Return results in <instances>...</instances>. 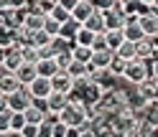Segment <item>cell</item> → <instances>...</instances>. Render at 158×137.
<instances>
[{"label":"cell","instance_id":"cell-7","mask_svg":"<svg viewBox=\"0 0 158 137\" xmlns=\"http://www.w3.org/2000/svg\"><path fill=\"white\" fill-rule=\"evenodd\" d=\"M138 25H140L143 38H158V18H153L151 13L138 18Z\"/></svg>","mask_w":158,"mask_h":137},{"label":"cell","instance_id":"cell-40","mask_svg":"<svg viewBox=\"0 0 158 137\" xmlns=\"http://www.w3.org/2000/svg\"><path fill=\"white\" fill-rule=\"evenodd\" d=\"M3 56H5V48H0V66H3Z\"/></svg>","mask_w":158,"mask_h":137},{"label":"cell","instance_id":"cell-36","mask_svg":"<svg viewBox=\"0 0 158 137\" xmlns=\"http://www.w3.org/2000/svg\"><path fill=\"white\" fill-rule=\"evenodd\" d=\"M148 74H151V79H158V58L148 64Z\"/></svg>","mask_w":158,"mask_h":137},{"label":"cell","instance_id":"cell-43","mask_svg":"<svg viewBox=\"0 0 158 137\" xmlns=\"http://www.w3.org/2000/svg\"><path fill=\"white\" fill-rule=\"evenodd\" d=\"M54 3H56V0H54Z\"/></svg>","mask_w":158,"mask_h":137},{"label":"cell","instance_id":"cell-29","mask_svg":"<svg viewBox=\"0 0 158 137\" xmlns=\"http://www.w3.org/2000/svg\"><path fill=\"white\" fill-rule=\"evenodd\" d=\"M54 61H56V68H59V71H66L69 64H72L74 58H72V53H69V51H64V53H56Z\"/></svg>","mask_w":158,"mask_h":137},{"label":"cell","instance_id":"cell-5","mask_svg":"<svg viewBox=\"0 0 158 137\" xmlns=\"http://www.w3.org/2000/svg\"><path fill=\"white\" fill-rule=\"evenodd\" d=\"M23 64V56H21V46H10V48H5V56H3V68L8 74H13L18 66Z\"/></svg>","mask_w":158,"mask_h":137},{"label":"cell","instance_id":"cell-33","mask_svg":"<svg viewBox=\"0 0 158 137\" xmlns=\"http://www.w3.org/2000/svg\"><path fill=\"white\" fill-rule=\"evenodd\" d=\"M66 135V124L64 122H54L48 127V137H64Z\"/></svg>","mask_w":158,"mask_h":137},{"label":"cell","instance_id":"cell-1","mask_svg":"<svg viewBox=\"0 0 158 137\" xmlns=\"http://www.w3.org/2000/svg\"><path fill=\"white\" fill-rule=\"evenodd\" d=\"M59 122L66 127H77L82 132H89V109L79 102H66V107L59 112Z\"/></svg>","mask_w":158,"mask_h":137},{"label":"cell","instance_id":"cell-42","mask_svg":"<svg viewBox=\"0 0 158 137\" xmlns=\"http://www.w3.org/2000/svg\"><path fill=\"white\" fill-rule=\"evenodd\" d=\"M153 84H156V94H158V79H153Z\"/></svg>","mask_w":158,"mask_h":137},{"label":"cell","instance_id":"cell-2","mask_svg":"<svg viewBox=\"0 0 158 137\" xmlns=\"http://www.w3.org/2000/svg\"><path fill=\"white\" fill-rule=\"evenodd\" d=\"M120 79L125 84H130V86H138V84H143L145 79H151V74H148V64L143 61H138V58H133V61H127L125 64V71Z\"/></svg>","mask_w":158,"mask_h":137},{"label":"cell","instance_id":"cell-11","mask_svg":"<svg viewBox=\"0 0 158 137\" xmlns=\"http://www.w3.org/2000/svg\"><path fill=\"white\" fill-rule=\"evenodd\" d=\"M112 51H110V48H105V51H92V58H89V64H87V66H89V68H107V66H110V61H112Z\"/></svg>","mask_w":158,"mask_h":137},{"label":"cell","instance_id":"cell-15","mask_svg":"<svg viewBox=\"0 0 158 137\" xmlns=\"http://www.w3.org/2000/svg\"><path fill=\"white\" fill-rule=\"evenodd\" d=\"M44 102H46V109L51 112V114H59V112H61L64 107H66L69 96H64V94H54V92H51V94H48Z\"/></svg>","mask_w":158,"mask_h":137},{"label":"cell","instance_id":"cell-4","mask_svg":"<svg viewBox=\"0 0 158 137\" xmlns=\"http://www.w3.org/2000/svg\"><path fill=\"white\" fill-rule=\"evenodd\" d=\"M26 92L31 94V99H33V102L46 99V96L51 94V81H48V79H44V76H36V79L26 86Z\"/></svg>","mask_w":158,"mask_h":137},{"label":"cell","instance_id":"cell-8","mask_svg":"<svg viewBox=\"0 0 158 137\" xmlns=\"http://www.w3.org/2000/svg\"><path fill=\"white\" fill-rule=\"evenodd\" d=\"M123 38L127 43H138L143 38L140 33V25H138V18H125V25H123Z\"/></svg>","mask_w":158,"mask_h":137},{"label":"cell","instance_id":"cell-30","mask_svg":"<svg viewBox=\"0 0 158 137\" xmlns=\"http://www.w3.org/2000/svg\"><path fill=\"white\" fill-rule=\"evenodd\" d=\"M23 124H26L23 114H13V112H10V135H15V137H18V132L23 130Z\"/></svg>","mask_w":158,"mask_h":137},{"label":"cell","instance_id":"cell-32","mask_svg":"<svg viewBox=\"0 0 158 137\" xmlns=\"http://www.w3.org/2000/svg\"><path fill=\"white\" fill-rule=\"evenodd\" d=\"M0 135H10V112H0Z\"/></svg>","mask_w":158,"mask_h":137},{"label":"cell","instance_id":"cell-28","mask_svg":"<svg viewBox=\"0 0 158 137\" xmlns=\"http://www.w3.org/2000/svg\"><path fill=\"white\" fill-rule=\"evenodd\" d=\"M117 0H89V5H92V10L97 13H107V10H112Z\"/></svg>","mask_w":158,"mask_h":137},{"label":"cell","instance_id":"cell-26","mask_svg":"<svg viewBox=\"0 0 158 137\" xmlns=\"http://www.w3.org/2000/svg\"><path fill=\"white\" fill-rule=\"evenodd\" d=\"M59 28H61V25H59L56 21H51L48 15L44 18V25H41V31H44V33H46L48 38H56V36H59Z\"/></svg>","mask_w":158,"mask_h":137},{"label":"cell","instance_id":"cell-20","mask_svg":"<svg viewBox=\"0 0 158 137\" xmlns=\"http://www.w3.org/2000/svg\"><path fill=\"white\" fill-rule=\"evenodd\" d=\"M79 28H82V25H79L77 21H72V18H69L66 23H61V28H59V36H61V38H66V41H72V38L77 36V31H79Z\"/></svg>","mask_w":158,"mask_h":137},{"label":"cell","instance_id":"cell-35","mask_svg":"<svg viewBox=\"0 0 158 137\" xmlns=\"http://www.w3.org/2000/svg\"><path fill=\"white\" fill-rule=\"evenodd\" d=\"M79 3V0H56V5H61L64 10H69V15H72V8Z\"/></svg>","mask_w":158,"mask_h":137},{"label":"cell","instance_id":"cell-13","mask_svg":"<svg viewBox=\"0 0 158 137\" xmlns=\"http://www.w3.org/2000/svg\"><path fill=\"white\" fill-rule=\"evenodd\" d=\"M59 74L56 68V61L54 58H41V61L36 64V76H44V79H51V76Z\"/></svg>","mask_w":158,"mask_h":137},{"label":"cell","instance_id":"cell-10","mask_svg":"<svg viewBox=\"0 0 158 137\" xmlns=\"http://www.w3.org/2000/svg\"><path fill=\"white\" fill-rule=\"evenodd\" d=\"M82 28H84V31H89V33H94V36H102V33H105V18H102V13L94 10V13L82 23Z\"/></svg>","mask_w":158,"mask_h":137},{"label":"cell","instance_id":"cell-27","mask_svg":"<svg viewBox=\"0 0 158 137\" xmlns=\"http://www.w3.org/2000/svg\"><path fill=\"white\" fill-rule=\"evenodd\" d=\"M21 56H23V64H38V51L33 46H21Z\"/></svg>","mask_w":158,"mask_h":137},{"label":"cell","instance_id":"cell-14","mask_svg":"<svg viewBox=\"0 0 158 137\" xmlns=\"http://www.w3.org/2000/svg\"><path fill=\"white\" fill-rule=\"evenodd\" d=\"M18 89H23V86L21 84H18V79H15V76L13 74H3V79H0V94H3V96H10V94H15Z\"/></svg>","mask_w":158,"mask_h":137},{"label":"cell","instance_id":"cell-22","mask_svg":"<svg viewBox=\"0 0 158 137\" xmlns=\"http://www.w3.org/2000/svg\"><path fill=\"white\" fill-rule=\"evenodd\" d=\"M115 56L117 58H123V61H133V58H135V43H120V48H117V51H115Z\"/></svg>","mask_w":158,"mask_h":137},{"label":"cell","instance_id":"cell-3","mask_svg":"<svg viewBox=\"0 0 158 137\" xmlns=\"http://www.w3.org/2000/svg\"><path fill=\"white\" fill-rule=\"evenodd\" d=\"M31 94L26 92V86L23 89H18L15 94H10V96H5V109L8 112H13V114H23L28 107H31Z\"/></svg>","mask_w":158,"mask_h":137},{"label":"cell","instance_id":"cell-12","mask_svg":"<svg viewBox=\"0 0 158 137\" xmlns=\"http://www.w3.org/2000/svg\"><path fill=\"white\" fill-rule=\"evenodd\" d=\"M94 10H92V5H89V0H79V3L72 8V21H77L79 25H82L87 18H89Z\"/></svg>","mask_w":158,"mask_h":137},{"label":"cell","instance_id":"cell-17","mask_svg":"<svg viewBox=\"0 0 158 137\" xmlns=\"http://www.w3.org/2000/svg\"><path fill=\"white\" fill-rule=\"evenodd\" d=\"M66 74H69V79L77 81V79H84V76H89V66L87 64H79V61H72L66 68Z\"/></svg>","mask_w":158,"mask_h":137},{"label":"cell","instance_id":"cell-37","mask_svg":"<svg viewBox=\"0 0 158 137\" xmlns=\"http://www.w3.org/2000/svg\"><path fill=\"white\" fill-rule=\"evenodd\" d=\"M64 137H82V130H77V127H66V135Z\"/></svg>","mask_w":158,"mask_h":137},{"label":"cell","instance_id":"cell-16","mask_svg":"<svg viewBox=\"0 0 158 137\" xmlns=\"http://www.w3.org/2000/svg\"><path fill=\"white\" fill-rule=\"evenodd\" d=\"M105 46L110 48V51L115 53L117 48H120V43H125V38H123V31H105Z\"/></svg>","mask_w":158,"mask_h":137},{"label":"cell","instance_id":"cell-9","mask_svg":"<svg viewBox=\"0 0 158 137\" xmlns=\"http://www.w3.org/2000/svg\"><path fill=\"white\" fill-rule=\"evenodd\" d=\"M13 76L18 79V84H21V86H28V84L36 79V66H33V64H21V66L13 71Z\"/></svg>","mask_w":158,"mask_h":137},{"label":"cell","instance_id":"cell-6","mask_svg":"<svg viewBox=\"0 0 158 137\" xmlns=\"http://www.w3.org/2000/svg\"><path fill=\"white\" fill-rule=\"evenodd\" d=\"M48 81H51V92H54V94H64V96H69V92H72V84H74L72 79H69L66 71H59V74L51 76Z\"/></svg>","mask_w":158,"mask_h":137},{"label":"cell","instance_id":"cell-21","mask_svg":"<svg viewBox=\"0 0 158 137\" xmlns=\"http://www.w3.org/2000/svg\"><path fill=\"white\" fill-rule=\"evenodd\" d=\"M48 48H51V53L56 56V53H64V51H69V48H72V41H66V38H61V36H56V38H51Z\"/></svg>","mask_w":158,"mask_h":137},{"label":"cell","instance_id":"cell-19","mask_svg":"<svg viewBox=\"0 0 158 137\" xmlns=\"http://www.w3.org/2000/svg\"><path fill=\"white\" fill-rule=\"evenodd\" d=\"M92 41H94V33L84 31V28H79L77 36L72 38V46H87V48H92Z\"/></svg>","mask_w":158,"mask_h":137},{"label":"cell","instance_id":"cell-23","mask_svg":"<svg viewBox=\"0 0 158 137\" xmlns=\"http://www.w3.org/2000/svg\"><path fill=\"white\" fill-rule=\"evenodd\" d=\"M48 43H51V38H48L44 31H36V33H31V41H28V46H33L36 51H38V48H44V46H48Z\"/></svg>","mask_w":158,"mask_h":137},{"label":"cell","instance_id":"cell-39","mask_svg":"<svg viewBox=\"0 0 158 137\" xmlns=\"http://www.w3.org/2000/svg\"><path fill=\"white\" fill-rule=\"evenodd\" d=\"M0 112H5V96L0 94Z\"/></svg>","mask_w":158,"mask_h":137},{"label":"cell","instance_id":"cell-38","mask_svg":"<svg viewBox=\"0 0 158 137\" xmlns=\"http://www.w3.org/2000/svg\"><path fill=\"white\" fill-rule=\"evenodd\" d=\"M138 3H140V5H145V8H151V5L156 3V0H138Z\"/></svg>","mask_w":158,"mask_h":137},{"label":"cell","instance_id":"cell-41","mask_svg":"<svg viewBox=\"0 0 158 137\" xmlns=\"http://www.w3.org/2000/svg\"><path fill=\"white\" fill-rule=\"evenodd\" d=\"M82 137H94V135L92 132H82Z\"/></svg>","mask_w":158,"mask_h":137},{"label":"cell","instance_id":"cell-24","mask_svg":"<svg viewBox=\"0 0 158 137\" xmlns=\"http://www.w3.org/2000/svg\"><path fill=\"white\" fill-rule=\"evenodd\" d=\"M125 64L127 61H123V58H117V56H112V61H110V66H107V71H110L115 79H120L123 76V71H125Z\"/></svg>","mask_w":158,"mask_h":137},{"label":"cell","instance_id":"cell-18","mask_svg":"<svg viewBox=\"0 0 158 137\" xmlns=\"http://www.w3.org/2000/svg\"><path fill=\"white\" fill-rule=\"evenodd\" d=\"M69 53H72V58L79 61V64H89L92 48H87V46H72V48H69Z\"/></svg>","mask_w":158,"mask_h":137},{"label":"cell","instance_id":"cell-25","mask_svg":"<svg viewBox=\"0 0 158 137\" xmlns=\"http://www.w3.org/2000/svg\"><path fill=\"white\" fill-rule=\"evenodd\" d=\"M48 18H51V21H56L59 25H61V23H66L72 15H69V10H64L61 5H54V8H51V13H48Z\"/></svg>","mask_w":158,"mask_h":137},{"label":"cell","instance_id":"cell-31","mask_svg":"<svg viewBox=\"0 0 158 137\" xmlns=\"http://www.w3.org/2000/svg\"><path fill=\"white\" fill-rule=\"evenodd\" d=\"M18 137H41V124H23Z\"/></svg>","mask_w":158,"mask_h":137},{"label":"cell","instance_id":"cell-34","mask_svg":"<svg viewBox=\"0 0 158 137\" xmlns=\"http://www.w3.org/2000/svg\"><path fill=\"white\" fill-rule=\"evenodd\" d=\"M105 36H94V41H92V51H105Z\"/></svg>","mask_w":158,"mask_h":137}]
</instances>
